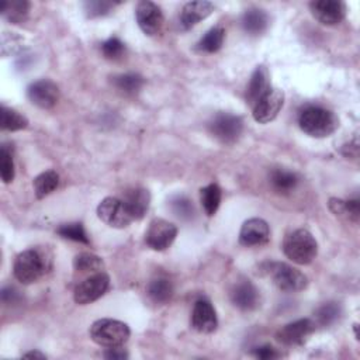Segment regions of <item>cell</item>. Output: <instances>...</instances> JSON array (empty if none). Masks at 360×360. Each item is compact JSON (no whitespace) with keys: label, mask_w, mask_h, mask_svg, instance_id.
Returning <instances> with one entry per match:
<instances>
[{"label":"cell","mask_w":360,"mask_h":360,"mask_svg":"<svg viewBox=\"0 0 360 360\" xmlns=\"http://www.w3.org/2000/svg\"><path fill=\"white\" fill-rule=\"evenodd\" d=\"M298 125L302 132L314 138H326L339 127L338 117L320 106L304 107L298 115Z\"/></svg>","instance_id":"6da1fadb"},{"label":"cell","mask_w":360,"mask_h":360,"mask_svg":"<svg viewBox=\"0 0 360 360\" xmlns=\"http://www.w3.org/2000/svg\"><path fill=\"white\" fill-rule=\"evenodd\" d=\"M52 261L40 249H27L21 252L13 266L14 278L23 285L36 283L51 269Z\"/></svg>","instance_id":"7a4b0ae2"},{"label":"cell","mask_w":360,"mask_h":360,"mask_svg":"<svg viewBox=\"0 0 360 360\" xmlns=\"http://www.w3.org/2000/svg\"><path fill=\"white\" fill-rule=\"evenodd\" d=\"M285 255L297 265H310L318 255V243L309 230H296L283 242Z\"/></svg>","instance_id":"3957f363"},{"label":"cell","mask_w":360,"mask_h":360,"mask_svg":"<svg viewBox=\"0 0 360 360\" xmlns=\"http://www.w3.org/2000/svg\"><path fill=\"white\" fill-rule=\"evenodd\" d=\"M91 338L95 344H97L101 348H123L127 341L130 339L131 331L127 324L112 320V318H103L91 326Z\"/></svg>","instance_id":"277c9868"},{"label":"cell","mask_w":360,"mask_h":360,"mask_svg":"<svg viewBox=\"0 0 360 360\" xmlns=\"http://www.w3.org/2000/svg\"><path fill=\"white\" fill-rule=\"evenodd\" d=\"M262 270L273 280L274 286L285 293H298L309 286L307 276L296 267L282 262H267Z\"/></svg>","instance_id":"5b68a950"},{"label":"cell","mask_w":360,"mask_h":360,"mask_svg":"<svg viewBox=\"0 0 360 360\" xmlns=\"http://www.w3.org/2000/svg\"><path fill=\"white\" fill-rule=\"evenodd\" d=\"M97 217L112 228H127L132 221L125 203L117 197H106L97 207Z\"/></svg>","instance_id":"8992f818"},{"label":"cell","mask_w":360,"mask_h":360,"mask_svg":"<svg viewBox=\"0 0 360 360\" xmlns=\"http://www.w3.org/2000/svg\"><path fill=\"white\" fill-rule=\"evenodd\" d=\"M110 287V278L104 272L95 273L82 280L73 291V298L80 306H86L106 294Z\"/></svg>","instance_id":"52a82bcc"},{"label":"cell","mask_w":360,"mask_h":360,"mask_svg":"<svg viewBox=\"0 0 360 360\" xmlns=\"http://www.w3.org/2000/svg\"><path fill=\"white\" fill-rule=\"evenodd\" d=\"M210 132L223 144H234L242 134L243 121L231 113H218L208 124Z\"/></svg>","instance_id":"ba28073f"},{"label":"cell","mask_w":360,"mask_h":360,"mask_svg":"<svg viewBox=\"0 0 360 360\" xmlns=\"http://www.w3.org/2000/svg\"><path fill=\"white\" fill-rule=\"evenodd\" d=\"M178 228L163 218H155L145 232L147 245L154 251H166L176 239Z\"/></svg>","instance_id":"9c48e42d"},{"label":"cell","mask_w":360,"mask_h":360,"mask_svg":"<svg viewBox=\"0 0 360 360\" xmlns=\"http://www.w3.org/2000/svg\"><path fill=\"white\" fill-rule=\"evenodd\" d=\"M135 19L141 32L149 37L159 34L165 23L160 8L149 0H143L136 5Z\"/></svg>","instance_id":"30bf717a"},{"label":"cell","mask_w":360,"mask_h":360,"mask_svg":"<svg viewBox=\"0 0 360 360\" xmlns=\"http://www.w3.org/2000/svg\"><path fill=\"white\" fill-rule=\"evenodd\" d=\"M315 322L310 318H302L297 320L294 322H290L285 326H282L278 334H276V338L283 345L287 346H297L302 345L306 342L315 331Z\"/></svg>","instance_id":"8fae6325"},{"label":"cell","mask_w":360,"mask_h":360,"mask_svg":"<svg viewBox=\"0 0 360 360\" xmlns=\"http://www.w3.org/2000/svg\"><path fill=\"white\" fill-rule=\"evenodd\" d=\"M285 104V93L280 89H270L255 106L254 119L259 124H267L279 116Z\"/></svg>","instance_id":"7c38bea8"},{"label":"cell","mask_w":360,"mask_h":360,"mask_svg":"<svg viewBox=\"0 0 360 360\" xmlns=\"http://www.w3.org/2000/svg\"><path fill=\"white\" fill-rule=\"evenodd\" d=\"M27 96L30 101L44 110L52 108L60 100V88L49 79H40L29 86Z\"/></svg>","instance_id":"4fadbf2b"},{"label":"cell","mask_w":360,"mask_h":360,"mask_svg":"<svg viewBox=\"0 0 360 360\" xmlns=\"http://www.w3.org/2000/svg\"><path fill=\"white\" fill-rule=\"evenodd\" d=\"M310 10L324 25H337L346 17V5L341 0H315L310 3Z\"/></svg>","instance_id":"5bb4252c"},{"label":"cell","mask_w":360,"mask_h":360,"mask_svg":"<svg viewBox=\"0 0 360 360\" xmlns=\"http://www.w3.org/2000/svg\"><path fill=\"white\" fill-rule=\"evenodd\" d=\"M270 238L269 224L262 218H249L242 224L239 231V242L243 246H261L267 243Z\"/></svg>","instance_id":"9a60e30c"},{"label":"cell","mask_w":360,"mask_h":360,"mask_svg":"<svg viewBox=\"0 0 360 360\" xmlns=\"http://www.w3.org/2000/svg\"><path fill=\"white\" fill-rule=\"evenodd\" d=\"M191 326L202 334H211L218 326V320L213 304L206 300L200 298L195 302L191 313Z\"/></svg>","instance_id":"2e32d148"},{"label":"cell","mask_w":360,"mask_h":360,"mask_svg":"<svg viewBox=\"0 0 360 360\" xmlns=\"http://www.w3.org/2000/svg\"><path fill=\"white\" fill-rule=\"evenodd\" d=\"M231 300L234 306L238 307L242 311H252L256 310L261 304V294L256 286L251 280H241L238 282L232 291H231Z\"/></svg>","instance_id":"e0dca14e"},{"label":"cell","mask_w":360,"mask_h":360,"mask_svg":"<svg viewBox=\"0 0 360 360\" xmlns=\"http://www.w3.org/2000/svg\"><path fill=\"white\" fill-rule=\"evenodd\" d=\"M270 75L266 67H256L246 89V101L252 107L270 91Z\"/></svg>","instance_id":"ac0fdd59"},{"label":"cell","mask_w":360,"mask_h":360,"mask_svg":"<svg viewBox=\"0 0 360 360\" xmlns=\"http://www.w3.org/2000/svg\"><path fill=\"white\" fill-rule=\"evenodd\" d=\"M214 10V5L210 2H189L184 5L180 14V25L183 30H190L196 27L202 20L207 19Z\"/></svg>","instance_id":"d6986e66"},{"label":"cell","mask_w":360,"mask_h":360,"mask_svg":"<svg viewBox=\"0 0 360 360\" xmlns=\"http://www.w3.org/2000/svg\"><path fill=\"white\" fill-rule=\"evenodd\" d=\"M123 202L134 219H141L149 208L151 195L144 187H132L125 193Z\"/></svg>","instance_id":"ffe728a7"},{"label":"cell","mask_w":360,"mask_h":360,"mask_svg":"<svg viewBox=\"0 0 360 360\" xmlns=\"http://www.w3.org/2000/svg\"><path fill=\"white\" fill-rule=\"evenodd\" d=\"M269 25V16L261 9H249L242 16V27L249 36H261Z\"/></svg>","instance_id":"44dd1931"},{"label":"cell","mask_w":360,"mask_h":360,"mask_svg":"<svg viewBox=\"0 0 360 360\" xmlns=\"http://www.w3.org/2000/svg\"><path fill=\"white\" fill-rule=\"evenodd\" d=\"M329 210L339 218H345L346 221L357 223L360 217V206L359 200H341V199H331Z\"/></svg>","instance_id":"7402d4cb"},{"label":"cell","mask_w":360,"mask_h":360,"mask_svg":"<svg viewBox=\"0 0 360 360\" xmlns=\"http://www.w3.org/2000/svg\"><path fill=\"white\" fill-rule=\"evenodd\" d=\"M115 88L125 96H134L144 86V77L138 73H123L113 77Z\"/></svg>","instance_id":"603a6c76"},{"label":"cell","mask_w":360,"mask_h":360,"mask_svg":"<svg viewBox=\"0 0 360 360\" xmlns=\"http://www.w3.org/2000/svg\"><path fill=\"white\" fill-rule=\"evenodd\" d=\"M300 179L294 172L286 171V169H273L270 173V183L273 189L279 193H283V195H287V193L293 191Z\"/></svg>","instance_id":"cb8c5ba5"},{"label":"cell","mask_w":360,"mask_h":360,"mask_svg":"<svg viewBox=\"0 0 360 360\" xmlns=\"http://www.w3.org/2000/svg\"><path fill=\"white\" fill-rule=\"evenodd\" d=\"M147 293L156 304H166L173 296V285L166 278H156L148 285Z\"/></svg>","instance_id":"d4e9b609"},{"label":"cell","mask_w":360,"mask_h":360,"mask_svg":"<svg viewBox=\"0 0 360 360\" xmlns=\"http://www.w3.org/2000/svg\"><path fill=\"white\" fill-rule=\"evenodd\" d=\"M221 199H223V191L217 183H211L200 190V202L208 217H213L218 211Z\"/></svg>","instance_id":"484cf974"},{"label":"cell","mask_w":360,"mask_h":360,"mask_svg":"<svg viewBox=\"0 0 360 360\" xmlns=\"http://www.w3.org/2000/svg\"><path fill=\"white\" fill-rule=\"evenodd\" d=\"M58 184H60V175L57 172L47 171L38 175L33 183L37 199H44L49 196L52 191L57 190Z\"/></svg>","instance_id":"4316f807"},{"label":"cell","mask_w":360,"mask_h":360,"mask_svg":"<svg viewBox=\"0 0 360 360\" xmlns=\"http://www.w3.org/2000/svg\"><path fill=\"white\" fill-rule=\"evenodd\" d=\"M27 125H29V120L16 112V110L6 106H2V108H0V127H2V130L20 131L27 128Z\"/></svg>","instance_id":"83f0119b"},{"label":"cell","mask_w":360,"mask_h":360,"mask_svg":"<svg viewBox=\"0 0 360 360\" xmlns=\"http://www.w3.org/2000/svg\"><path fill=\"white\" fill-rule=\"evenodd\" d=\"M73 267L77 273H99L103 272L104 267V262L100 256L95 255V254H89V252H83L75 256L73 259Z\"/></svg>","instance_id":"f1b7e54d"},{"label":"cell","mask_w":360,"mask_h":360,"mask_svg":"<svg viewBox=\"0 0 360 360\" xmlns=\"http://www.w3.org/2000/svg\"><path fill=\"white\" fill-rule=\"evenodd\" d=\"M224 40H226V30L223 27H213V29L208 30L204 34V37L199 41L197 48L202 52L214 53L221 49V47L224 44Z\"/></svg>","instance_id":"f546056e"},{"label":"cell","mask_w":360,"mask_h":360,"mask_svg":"<svg viewBox=\"0 0 360 360\" xmlns=\"http://www.w3.org/2000/svg\"><path fill=\"white\" fill-rule=\"evenodd\" d=\"M30 12V3L25 0H13V2H5L2 5V14L13 24L23 23Z\"/></svg>","instance_id":"4dcf8cb0"},{"label":"cell","mask_w":360,"mask_h":360,"mask_svg":"<svg viewBox=\"0 0 360 360\" xmlns=\"http://www.w3.org/2000/svg\"><path fill=\"white\" fill-rule=\"evenodd\" d=\"M342 314V309L338 302H325L315 311V325L329 326L335 324Z\"/></svg>","instance_id":"1f68e13d"},{"label":"cell","mask_w":360,"mask_h":360,"mask_svg":"<svg viewBox=\"0 0 360 360\" xmlns=\"http://www.w3.org/2000/svg\"><path fill=\"white\" fill-rule=\"evenodd\" d=\"M16 169H14V159L12 147L3 144L0 148V176H2L3 183L9 184L14 180Z\"/></svg>","instance_id":"d6a6232c"},{"label":"cell","mask_w":360,"mask_h":360,"mask_svg":"<svg viewBox=\"0 0 360 360\" xmlns=\"http://www.w3.org/2000/svg\"><path fill=\"white\" fill-rule=\"evenodd\" d=\"M169 206H171L173 214L178 218L184 219V221L193 219V217H195V214H196V210H195V206H193V202L184 195L173 196L171 199Z\"/></svg>","instance_id":"836d02e7"},{"label":"cell","mask_w":360,"mask_h":360,"mask_svg":"<svg viewBox=\"0 0 360 360\" xmlns=\"http://www.w3.org/2000/svg\"><path fill=\"white\" fill-rule=\"evenodd\" d=\"M117 5L119 3L110 2V0H89V2L83 3V9L89 19H96L110 14Z\"/></svg>","instance_id":"e575fe53"},{"label":"cell","mask_w":360,"mask_h":360,"mask_svg":"<svg viewBox=\"0 0 360 360\" xmlns=\"http://www.w3.org/2000/svg\"><path fill=\"white\" fill-rule=\"evenodd\" d=\"M57 232L65 239H71V241L80 242V243H86V245L91 243L89 237H88V234L85 231V227H83V224H80V223L64 224V226H61L58 228Z\"/></svg>","instance_id":"d590c367"},{"label":"cell","mask_w":360,"mask_h":360,"mask_svg":"<svg viewBox=\"0 0 360 360\" xmlns=\"http://www.w3.org/2000/svg\"><path fill=\"white\" fill-rule=\"evenodd\" d=\"M101 52L107 60L116 61L120 60L125 53V45L120 38L112 37L101 44Z\"/></svg>","instance_id":"8d00e7d4"},{"label":"cell","mask_w":360,"mask_h":360,"mask_svg":"<svg viewBox=\"0 0 360 360\" xmlns=\"http://www.w3.org/2000/svg\"><path fill=\"white\" fill-rule=\"evenodd\" d=\"M254 355L258 357V359H262V360H272V359H278L280 357V353L276 350L273 346L270 345H265V346H261V348H256L254 350Z\"/></svg>","instance_id":"74e56055"},{"label":"cell","mask_w":360,"mask_h":360,"mask_svg":"<svg viewBox=\"0 0 360 360\" xmlns=\"http://www.w3.org/2000/svg\"><path fill=\"white\" fill-rule=\"evenodd\" d=\"M2 300L5 304H16L20 301V294L14 287H5L2 290Z\"/></svg>","instance_id":"f35d334b"},{"label":"cell","mask_w":360,"mask_h":360,"mask_svg":"<svg viewBox=\"0 0 360 360\" xmlns=\"http://www.w3.org/2000/svg\"><path fill=\"white\" fill-rule=\"evenodd\" d=\"M104 356L107 359H113V360H123L128 357V353L121 349V348H112V349H107V352L104 353Z\"/></svg>","instance_id":"ab89813d"},{"label":"cell","mask_w":360,"mask_h":360,"mask_svg":"<svg viewBox=\"0 0 360 360\" xmlns=\"http://www.w3.org/2000/svg\"><path fill=\"white\" fill-rule=\"evenodd\" d=\"M23 357L25 359H47V356L38 350H33V352H27L23 355Z\"/></svg>","instance_id":"60d3db41"}]
</instances>
